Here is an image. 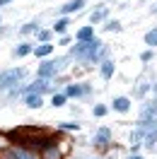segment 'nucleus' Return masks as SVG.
I'll use <instances>...</instances> for the list:
<instances>
[{"label": "nucleus", "instance_id": "1", "mask_svg": "<svg viewBox=\"0 0 157 159\" xmlns=\"http://www.w3.org/2000/svg\"><path fill=\"white\" fill-rule=\"evenodd\" d=\"M75 58H82V60H99L102 58V43L97 39H89V41H80L78 46H73L70 51Z\"/></svg>", "mask_w": 157, "mask_h": 159}, {"label": "nucleus", "instance_id": "2", "mask_svg": "<svg viewBox=\"0 0 157 159\" xmlns=\"http://www.w3.org/2000/svg\"><path fill=\"white\" fill-rule=\"evenodd\" d=\"M27 77V70L24 68H12V70H5L2 75H0V89H10L15 87L20 80Z\"/></svg>", "mask_w": 157, "mask_h": 159}, {"label": "nucleus", "instance_id": "3", "mask_svg": "<svg viewBox=\"0 0 157 159\" xmlns=\"http://www.w3.org/2000/svg\"><path fill=\"white\" fill-rule=\"evenodd\" d=\"M65 65V58H56V60H44L39 65V77H44V80H49V77H53L56 72H58L60 68Z\"/></svg>", "mask_w": 157, "mask_h": 159}, {"label": "nucleus", "instance_id": "4", "mask_svg": "<svg viewBox=\"0 0 157 159\" xmlns=\"http://www.w3.org/2000/svg\"><path fill=\"white\" fill-rule=\"evenodd\" d=\"M46 89H49V80L39 77L36 82H31V84H27V87L22 89V94H41V92H46Z\"/></svg>", "mask_w": 157, "mask_h": 159}, {"label": "nucleus", "instance_id": "5", "mask_svg": "<svg viewBox=\"0 0 157 159\" xmlns=\"http://www.w3.org/2000/svg\"><path fill=\"white\" fill-rule=\"evenodd\" d=\"M24 104L29 109H39L41 104H44V97L41 94H24Z\"/></svg>", "mask_w": 157, "mask_h": 159}, {"label": "nucleus", "instance_id": "6", "mask_svg": "<svg viewBox=\"0 0 157 159\" xmlns=\"http://www.w3.org/2000/svg\"><path fill=\"white\" fill-rule=\"evenodd\" d=\"M94 145H97V147H107V145H109V128H99L97 130Z\"/></svg>", "mask_w": 157, "mask_h": 159}, {"label": "nucleus", "instance_id": "7", "mask_svg": "<svg viewBox=\"0 0 157 159\" xmlns=\"http://www.w3.org/2000/svg\"><path fill=\"white\" fill-rule=\"evenodd\" d=\"M85 2H87V0H70L68 5H63V7H60V12H63V15H70V12L80 10V7L85 5Z\"/></svg>", "mask_w": 157, "mask_h": 159}, {"label": "nucleus", "instance_id": "8", "mask_svg": "<svg viewBox=\"0 0 157 159\" xmlns=\"http://www.w3.org/2000/svg\"><path fill=\"white\" fill-rule=\"evenodd\" d=\"M89 92V87L85 84V87H80V84H70L68 89H65V94L68 97H82V94H87Z\"/></svg>", "mask_w": 157, "mask_h": 159}, {"label": "nucleus", "instance_id": "9", "mask_svg": "<svg viewBox=\"0 0 157 159\" xmlns=\"http://www.w3.org/2000/svg\"><path fill=\"white\" fill-rule=\"evenodd\" d=\"M10 157H12V159H36V157H34V154L29 152V149H24V147L12 149V152H10Z\"/></svg>", "mask_w": 157, "mask_h": 159}, {"label": "nucleus", "instance_id": "10", "mask_svg": "<svg viewBox=\"0 0 157 159\" xmlns=\"http://www.w3.org/2000/svg\"><path fill=\"white\" fill-rule=\"evenodd\" d=\"M114 109H116V111H121V113H126V111L131 109V101H128V99H123V97H118V99H114Z\"/></svg>", "mask_w": 157, "mask_h": 159}, {"label": "nucleus", "instance_id": "11", "mask_svg": "<svg viewBox=\"0 0 157 159\" xmlns=\"http://www.w3.org/2000/svg\"><path fill=\"white\" fill-rule=\"evenodd\" d=\"M111 75H114V63L111 60H102V77L109 80Z\"/></svg>", "mask_w": 157, "mask_h": 159}, {"label": "nucleus", "instance_id": "12", "mask_svg": "<svg viewBox=\"0 0 157 159\" xmlns=\"http://www.w3.org/2000/svg\"><path fill=\"white\" fill-rule=\"evenodd\" d=\"M145 135H147V130L138 125V130H133V135H131V142H133V147H138V142L145 138Z\"/></svg>", "mask_w": 157, "mask_h": 159}, {"label": "nucleus", "instance_id": "13", "mask_svg": "<svg viewBox=\"0 0 157 159\" xmlns=\"http://www.w3.org/2000/svg\"><path fill=\"white\" fill-rule=\"evenodd\" d=\"M78 39H80V41H89V39H94V36H92V27H82V29L78 31Z\"/></svg>", "mask_w": 157, "mask_h": 159}, {"label": "nucleus", "instance_id": "14", "mask_svg": "<svg viewBox=\"0 0 157 159\" xmlns=\"http://www.w3.org/2000/svg\"><path fill=\"white\" fill-rule=\"evenodd\" d=\"M155 142H157V128H152L145 135V145H147V147H155Z\"/></svg>", "mask_w": 157, "mask_h": 159}, {"label": "nucleus", "instance_id": "15", "mask_svg": "<svg viewBox=\"0 0 157 159\" xmlns=\"http://www.w3.org/2000/svg\"><path fill=\"white\" fill-rule=\"evenodd\" d=\"M145 43L147 46H157V29H150L145 34Z\"/></svg>", "mask_w": 157, "mask_h": 159}, {"label": "nucleus", "instance_id": "16", "mask_svg": "<svg viewBox=\"0 0 157 159\" xmlns=\"http://www.w3.org/2000/svg\"><path fill=\"white\" fill-rule=\"evenodd\" d=\"M44 157H46V159H60V152L56 147H46V149H44Z\"/></svg>", "mask_w": 157, "mask_h": 159}, {"label": "nucleus", "instance_id": "17", "mask_svg": "<svg viewBox=\"0 0 157 159\" xmlns=\"http://www.w3.org/2000/svg\"><path fill=\"white\" fill-rule=\"evenodd\" d=\"M65 29H68V20H58L53 24V31H58V34H63Z\"/></svg>", "mask_w": 157, "mask_h": 159}, {"label": "nucleus", "instance_id": "18", "mask_svg": "<svg viewBox=\"0 0 157 159\" xmlns=\"http://www.w3.org/2000/svg\"><path fill=\"white\" fill-rule=\"evenodd\" d=\"M104 15H107V10H102V7H99V10H94V12H92L89 22H99V20H104Z\"/></svg>", "mask_w": 157, "mask_h": 159}, {"label": "nucleus", "instance_id": "19", "mask_svg": "<svg viewBox=\"0 0 157 159\" xmlns=\"http://www.w3.org/2000/svg\"><path fill=\"white\" fill-rule=\"evenodd\" d=\"M65 99H68V94H56L51 104H53V106H63V104H65Z\"/></svg>", "mask_w": 157, "mask_h": 159}, {"label": "nucleus", "instance_id": "20", "mask_svg": "<svg viewBox=\"0 0 157 159\" xmlns=\"http://www.w3.org/2000/svg\"><path fill=\"white\" fill-rule=\"evenodd\" d=\"M29 51H31L29 43H22V46H17V48H15V53H17V56H27Z\"/></svg>", "mask_w": 157, "mask_h": 159}, {"label": "nucleus", "instance_id": "21", "mask_svg": "<svg viewBox=\"0 0 157 159\" xmlns=\"http://www.w3.org/2000/svg\"><path fill=\"white\" fill-rule=\"evenodd\" d=\"M34 53H36V56H49L51 46H49V43H44V46H39V48H34Z\"/></svg>", "mask_w": 157, "mask_h": 159}, {"label": "nucleus", "instance_id": "22", "mask_svg": "<svg viewBox=\"0 0 157 159\" xmlns=\"http://www.w3.org/2000/svg\"><path fill=\"white\" fill-rule=\"evenodd\" d=\"M31 31H36V24L31 22V24H24L22 27V34H31Z\"/></svg>", "mask_w": 157, "mask_h": 159}, {"label": "nucleus", "instance_id": "23", "mask_svg": "<svg viewBox=\"0 0 157 159\" xmlns=\"http://www.w3.org/2000/svg\"><path fill=\"white\" fill-rule=\"evenodd\" d=\"M104 113H107V106H104V104H97V106H94V116H104Z\"/></svg>", "mask_w": 157, "mask_h": 159}, {"label": "nucleus", "instance_id": "24", "mask_svg": "<svg viewBox=\"0 0 157 159\" xmlns=\"http://www.w3.org/2000/svg\"><path fill=\"white\" fill-rule=\"evenodd\" d=\"M39 39H41V41H49V39H51V31H44V29H41V31H39Z\"/></svg>", "mask_w": 157, "mask_h": 159}, {"label": "nucleus", "instance_id": "25", "mask_svg": "<svg viewBox=\"0 0 157 159\" xmlns=\"http://www.w3.org/2000/svg\"><path fill=\"white\" fill-rule=\"evenodd\" d=\"M107 29H109V31H116V29H118V24H116V22H111V24H107Z\"/></svg>", "mask_w": 157, "mask_h": 159}, {"label": "nucleus", "instance_id": "26", "mask_svg": "<svg viewBox=\"0 0 157 159\" xmlns=\"http://www.w3.org/2000/svg\"><path fill=\"white\" fill-rule=\"evenodd\" d=\"M131 159H143V157H131Z\"/></svg>", "mask_w": 157, "mask_h": 159}, {"label": "nucleus", "instance_id": "27", "mask_svg": "<svg viewBox=\"0 0 157 159\" xmlns=\"http://www.w3.org/2000/svg\"><path fill=\"white\" fill-rule=\"evenodd\" d=\"M155 97H157V84H155Z\"/></svg>", "mask_w": 157, "mask_h": 159}, {"label": "nucleus", "instance_id": "28", "mask_svg": "<svg viewBox=\"0 0 157 159\" xmlns=\"http://www.w3.org/2000/svg\"><path fill=\"white\" fill-rule=\"evenodd\" d=\"M155 12H157V7H155Z\"/></svg>", "mask_w": 157, "mask_h": 159}]
</instances>
